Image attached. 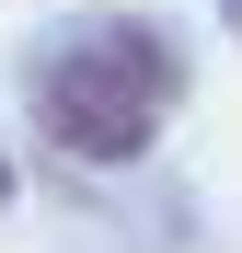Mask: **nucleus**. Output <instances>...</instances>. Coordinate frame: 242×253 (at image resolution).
I'll return each instance as SVG.
<instances>
[{
    "instance_id": "nucleus-1",
    "label": "nucleus",
    "mask_w": 242,
    "mask_h": 253,
    "mask_svg": "<svg viewBox=\"0 0 242 253\" xmlns=\"http://www.w3.org/2000/svg\"><path fill=\"white\" fill-rule=\"evenodd\" d=\"M173 104H185V46L150 12H81V23L23 46V126L58 161L127 173V161L161 150Z\"/></svg>"
},
{
    "instance_id": "nucleus-2",
    "label": "nucleus",
    "mask_w": 242,
    "mask_h": 253,
    "mask_svg": "<svg viewBox=\"0 0 242 253\" xmlns=\"http://www.w3.org/2000/svg\"><path fill=\"white\" fill-rule=\"evenodd\" d=\"M219 23H231V35H242V0H219Z\"/></svg>"
},
{
    "instance_id": "nucleus-3",
    "label": "nucleus",
    "mask_w": 242,
    "mask_h": 253,
    "mask_svg": "<svg viewBox=\"0 0 242 253\" xmlns=\"http://www.w3.org/2000/svg\"><path fill=\"white\" fill-rule=\"evenodd\" d=\"M0 207H12V161H0Z\"/></svg>"
}]
</instances>
